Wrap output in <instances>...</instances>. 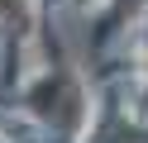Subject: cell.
<instances>
[{"mask_svg": "<svg viewBox=\"0 0 148 143\" xmlns=\"http://www.w3.org/2000/svg\"><path fill=\"white\" fill-rule=\"evenodd\" d=\"M29 105L43 114V119H58V124H67V129L81 119V91L72 86V76H62V72L43 76V81L29 91Z\"/></svg>", "mask_w": 148, "mask_h": 143, "instance_id": "6da1fadb", "label": "cell"}, {"mask_svg": "<svg viewBox=\"0 0 148 143\" xmlns=\"http://www.w3.org/2000/svg\"><path fill=\"white\" fill-rule=\"evenodd\" d=\"M0 19H5L14 34H24V29H29V0H0Z\"/></svg>", "mask_w": 148, "mask_h": 143, "instance_id": "7a4b0ae2", "label": "cell"}, {"mask_svg": "<svg viewBox=\"0 0 148 143\" xmlns=\"http://www.w3.org/2000/svg\"><path fill=\"white\" fill-rule=\"evenodd\" d=\"M143 67H148V62H143Z\"/></svg>", "mask_w": 148, "mask_h": 143, "instance_id": "3957f363", "label": "cell"}]
</instances>
